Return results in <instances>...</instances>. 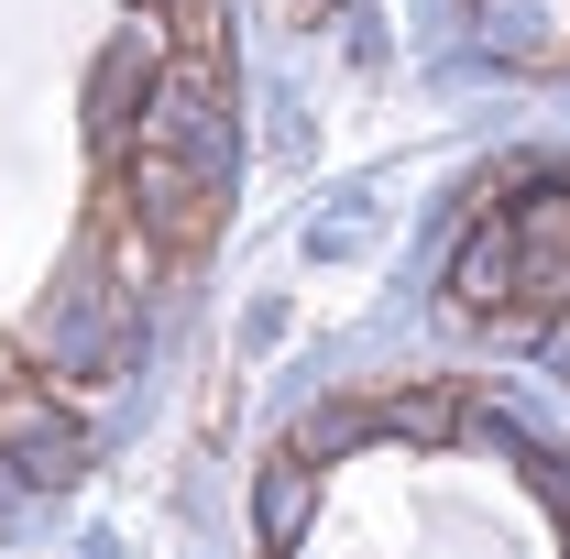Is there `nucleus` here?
Masks as SVG:
<instances>
[{"instance_id": "nucleus-1", "label": "nucleus", "mask_w": 570, "mask_h": 559, "mask_svg": "<svg viewBox=\"0 0 570 559\" xmlns=\"http://www.w3.org/2000/svg\"><path fill=\"white\" fill-rule=\"evenodd\" d=\"M165 77H176V45H165V11H142V22H121V45L99 56V77H88V143L121 165L142 143V121H154V99H165Z\"/></svg>"}, {"instance_id": "nucleus-2", "label": "nucleus", "mask_w": 570, "mask_h": 559, "mask_svg": "<svg viewBox=\"0 0 570 559\" xmlns=\"http://www.w3.org/2000/svg\"><path fill=\"white\" fill-rule=\"evenodd\" d=\"M121 330H132V296L77 275L67 296H45V318L22 330V362H33V373H56V384H99V373L121 362Z\"/></svg>"}, {"instance_id": "nucleus-3", "label": "nucleus", "mask_w": 570, "mask_h": 559, "mask_svg": "<svg viewBox=\"0 0 570 559\" xmlns=\"http://www.w3.org/2000/svg\"><path fill=\"white\" fill-rule=\"evenodd\" d=\"M0 472L22 493H77L88 483V418H67V406L33 395V384H11V395H0Z\"/></svg>"}, {"instance_id": "nucleus-4", "label": "nucleus", "mask_w": 570, "mask_h": 559, "mask_svg": "<svg viewBox=\"0 0 570 559\" xmlns=\"http://www.w3.org/2000/svg\"><path fill=\"white\" fill-rule=\"evenodd\" d=\"M450 307H472V318H504V307H527V242H515L504 198L472 219V231H461V253H450Z\"/></svg>"}, {"instance_id": "nucleus-5", "label": "nucleus", "mask_w": 570, "mask_h": 559, "mask_svg": "<svg viewBox=\"0 0 570 559\" xmlns=\"http://www.w3.org/2000/svg\"><path fill=\"white\" fill-rule=\"evenodd\" d=\"M165 45H176V88H198L230 110V0H154Z\"/></svg>"}, {"instance_id": "nucleus-6", "label": "nucleus", "mask_w": 570, "mask_h": 559, "mask_svg": "<svg viewBox=\"0 0 570 559\" xmlns=\"http://www.w3.org/2000/svg\"><path fill=\"white\" fill-rule=\"evenodd\" d=\"M504 219H515L527 264H560L570 253V165H527V176L504 187Z\"/></svg>"}, {"instance_id": "nucleus-7", "label": "nucleus", "mask_w": 570, "mask_h": 559, "mask_svg": "<svg viewBox=\"0 0 570 559\" xmlns=\"http://www.w3.org/2000/svg\"><path fill=\"white\" fill-rule=\"evenodd\" d=\"M362 439H384V406H373V395H318L307 418L285 428V461L318 472V461H341V450H362Z\"/></svg>"}, {"instance_id": "nucleus-8", "label": "nucleus", "mask_w": 570, "mask_h": 559, "mask_svg": "<svg viewBox=\"0 0 570 559\" xmlns=\"http://www.w3.org/2000/svg\"><path fill=\"white\" fill-rule=\"evenodd\" d=\"M307 461H264V483H253V527H264V549H296L307 538Z\"/></svg>"}, {"instance_id": "nucleus-9", "label": "nucleus", "mask_w": 570, "mask_h": 559, "mask_svg": "<svg viewBox=\"0 0 570 559\" xmlns=\"http://www.w3.org/2000/svg\"><path fill=\"white\" fill-rule=\"evenodd\" d=\"M384 428H395V439H461V395H395Z\"/></svg>"}, {"instance_id": "nucleus-10", "label": "nucleus", "mask_w": 570, "mask_h": 559, "mask_svg": "<svg viewBox=\"0 0 570 559\" xmlns=\"http://www.w3.org/2000/svg\"><path fill=\"white\" fill-rule=\"evenodd\" d=\"M538 483L560 493V527H570V450H549V461H538Z\"/></svg>"}, {"instance_id": "nucleus-11", "label": "nucleus", "mask_w": 570, "mask_h": 559, "mask_svg": "<svg viewBox=\"0 0 570 559\" xmlns=\"http://www.w3.org/2000/svg\"><path fill=\"white\" fill-rule=\"evenodd\" d=\"M285 22H318V11H341V0H275Z\"/></svg>"}]
</instances>
